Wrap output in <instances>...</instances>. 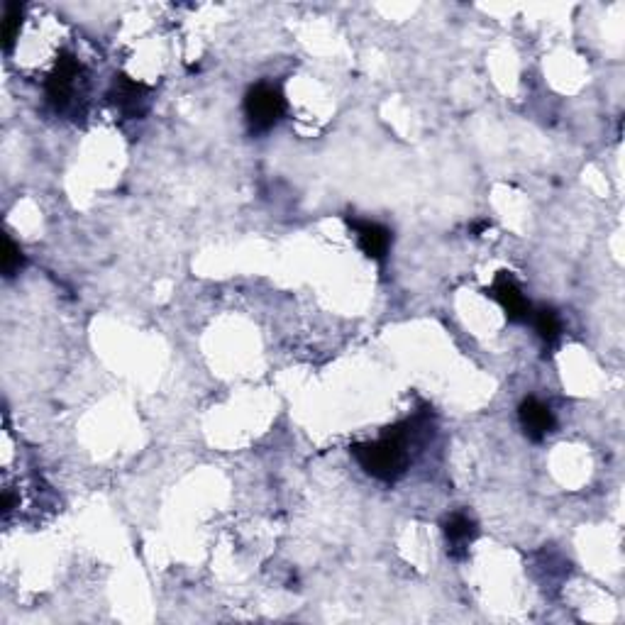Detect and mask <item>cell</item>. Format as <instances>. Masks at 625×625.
<instances>
[{"mask_svg":"<svg viewBox=\"0 0 625 625\" xmlns=\"http://www.w3.org/2000/svg\"><path fill=\"white\" fill-rule=\"evenodd\" d=\"M411 428V423H401L384 430L379 440L357 442L350 447L352 457L357 459V464L369 477L394 484L406 474L408 462H411V450H408L411 447Z\"/></svg>","mask_w":625,"mask_h":625,"instance_id":"6da1fadb","label":"cell"},{"mask_svg":"<svg viewBox=\"0 0 625 625\" xmlns=\"http://www.w3.org/2000/svg\"><path fill=\"white\" fill-rule=\"evenodd\" d=\"M286 113L284 93L271 84H257L245 96V115L252 132H269Z\"/></svg>","mask_w":625,"mask_h":625,"instance_id":"7a4b0ae2","label":"cell"},{"mask_svg":"<svg viewBox=\"0 0 625 625\" xmlns=\"http://www.w3.org/2000/svg\"><path fill=\"white\" fill-rule=\"evenodd\" d=\"M81 74H84V66L76 62L71 54H62L54 71L47 79V98L49 103L57 110H66L71 103H74L76 91H79L81 84Z\"/></svg>","mask_w":625,"mask_h":625,"instance_id":"3957f363","label":"cell"},{"mask_svg":"<svg viewBox=\"0 0 625 625\" xmlns=\"http://www.w3.org/2000/svg\"><path fill=\"white\" fill-rule=\"evenodd\" d=\"M486 296H491L499 303L511 323H525V320H530V315H533V306H530L523 289L516 284V279H513L508 271H499V274H496L491 289H486Z\"/></svg>","mask_w":625,"mask_h":625,"instance_id":"277c9868","label":"cell"},{"mask_svg":"<svg viewBox=\"0 0 625 625\" xmlns=\"http://www.w3.org/2000/svg\"><path fill=\"white\" fill-rule=\"evenodd\" d=\"M347 225L355 230L359 250L367 254L369 259H374V262H384L386 254H389L391 250V242H394L391 230L379 223H372V220H357V218H347Z\"/></svg>","mask_w":625,"mask_h":625,"instance_id":"5b68a950","label":"cell"},{"mask_svg":"<svg viewBox=\"0 0 625 625\" xmlns=\"http://www.w3.org/2000/svg\"><path fill=\"white\" fill-rule=\"evenodd\" d=\"M108 96L115 103V108L120 113H125L127 118H142L149 108V88L145 84H137V81L127 79L123 74L115 76Z\"/></svg>","mask_w":625,"mask_h":625,"instance_id":"8992f818","label":"cell"},{"mask_svg":"<svg viewBox=\"0 0 625 625\" xmlns=\"http://www.w3.org/2000/svg\"><path fill=\"white\" fill-rule=\"evenodd\" d=\"M442 535H445L450 557H455V560H464L469 552V545L477 540L479 525L474 518H469L467 513L457 511L442 521Z\"/></svg>","mask_w":625,"mask_h":625,"instance_id":"52a82bcc","label":"cell"},{"mask_svg":"<svg viewBox=\"0 0 625 625\" xmlns=\"http://www.w3.org/2000/svg\"><path fill=\"white\" fill-rule=\"evenodd\" d=\"M518 418H521L523 433L528 435L533 442L545 440L557 425L555 413L550 411V406H545V403L538 401L535 396L525 398V401L521 403V408H518Z\"/></svg>","mask_w":625,"mask_h":625,"instance_id":"ba28073f","label":"cell"},{"mask_svg":"<svg viewBox=\"0 0 625 625\" xmlns=\"http://www.w3.org/2000/svg\"><path fill=\"white\" fill-rule=\"evenodd\" d=\"M530 320H533L535 333L540 335V340L545 342V345L552 347L562 337V320H560V315H557L555 308L542 306V308H538V311H533Z\"/></svg>","mask_w":625,"mask_h":625,"instance_id":"9c48e42d","label":"cell"},{"mask_svg":"<svg viewBox=\"0 0 625 625\" xmlns=\"http://www.w3.org/2000/svg\"><path fill=\"white\" fill-rule=\"evenodd\" d=\"M22 15H25V8H22L20 3H5V15H3V47H5V52H10L15 40H18L20 27H22Z\"/></svg>","mask_w":625,"mask_h":625,"instance_id":"30bf717a","label":"cell"},{"mask_svg":"<svg viewBox=\"0 0 625 625\" xmlns=\"http://www.w3.org/2000/svg\"><path fill=\"white\" fill-rule=\"evenodd\" d=\"M3 274L5 279H13L15 274L22 269V264H25V257H22L20 247L15 245L10 237H3Z\"/></svg>","mask_w":625,"mask_h":625,"instance_id":"8fae6325","label":"cell"}]
</instances>
